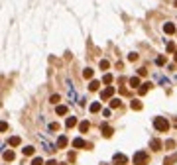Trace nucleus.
Wrapping results in <instances>:
<instances>
[{
    "label": "nucleus",
    "mask_w": 177,
    "mask_h": 165,
    "mask_svg": "<svg viewBox=\"0 0 177 165\" xmlns=\"http://www.w3.org/2000/svg\"><path fill=\"white\" fill-rule=\"evenodd\" d=\"M132 161H134V165H148V161H150V153L148 151H136L134 153V157H132Z\"/></svg>",
    "instance_id": "nucleus-1"
},
{
    "label": "nucleus",
    "mask_w": 177,
    "mask_h": 165,
    "mask_svg": "<svg viewBox=\"0 0 177 165\" xmlns=\"http://www.w3.org/2000/svg\"><path fill=\"white\" fill-rule=\"evenodd\" d=\"M154 128L157 132H167L169 130V122L165 118H154Z\"/></svg>",
    "instance_id": "nucleus-2"
},
{
    "label": "nucleus",
    "mask_w": 177,
    "mask_h": 165,
    "mask_svg": "<svg viewBox=\"0 0 177 165\" xmlns=\"http://www.w3.org/2000/svg\"><path fill=\"white\" fill-rule=\"evenodd\" d=\"M112 161H114V165H126L128 163V157L124 153H116L114 157H112Z\"/></svg>",
    "instance_id": "nucleus-3"
},
{
    "label": "nucleus",
    "mask_w": 177,
    "mask_h": 165,
    "mask_svg": "<svg viewBox=\"0 0 177 165\" xmlns=\"http://www.w3.org/2000/svg\"><path fill=\"white\" fill-rule=\"evenodd\" d=\"M100 132H102L104 138H110L112 134H114V130H112V126H108V124H102V126H100Z\"/></svg>",
    "instance_id": "nucleus-4"
},
{
    "label": "nucleus",
    "mask_w": 177,
    "mask_h": 165,
    "mask_svg": "<svg viewBox=\"0 0 177 165\" xmlns=\"http://www.w3.org/2000/svg\"><path fill=\"white\" fill-rule=\"evenodd\" d=\"M112 94H114V87H106L102 92H100V98H102V100H108Z\"/></svg>",
    "instance_id": "nucleus-5"
},
{
    "label": "nucleus",
    "mask_w": 177,
    "mask_h": 165,
    "mask_svg": "<svg viewBox=\"0 0 177 165\" xmlns=\"http://www.w3.org/2000/svg\"><path fill=\"white\" fill-rule=\"evenodd\" d=\"M150 147H152V149H154V151H159V149H161V147H163V143L159 142V140H157V138H154V140H150Z\"/></svg>",
    "instance_id": "nucleus-6"
},
{
    "label": "nucleus",
    "mask_w": 177,
    "mask_h": 165,
    "mask_svg": "<svg viewBox=\"0 0 177 165\" xmlns=\"http://www.w3.org/2000/svg\"><path fill=\"white\" fill-rule=\"evenodd\" d=\"M175 163H177V151L171 153V155H167L165 159H163V165H175Z\"/></svg>",
    "instance_id": "nucleus-7"
},
{
    "label": "nucleus",
    "mask_w": 177,
    "mask_h": 165,
    "mask_svg": "<svg viewBox=\"0 0 177 165\" xmlns=\"http://www.w3.org/2000/svg\"><path fill=\"white\" fill-rule=\"evenodd\" d=\"M73 147H88V145L83 138H75V140H73Z\"/></svg>",
    "instance_id": "nucleus-8"
},
{
    "label": "nucleus",
    "mask_w": 177,
    "mask_h": 165,
    "mask_svg": "<svg viewBox=\"0 0 177 165\" xmlns=\"http://www.w3.org/2000/svg\"><path fill=\"white\" fill-rule=\"evenodd\" d=\"M150 88H152V83H144V85H140V87H138V92H140V94H146Z\"/></svg>",
    "instance_id": "nucleus-9"
},
{
    "label": "nucleus",
    "mask_w": 177,
    "mask_h": 165,
    "mask_svg": "<svg viewBox=\"0 0 177 165\" xmlns=\"http://www.w3.org/2000/svg\"><path fill=\"white\" fill-rule=\"evenodd\" d=\"M142 106H144V104H142V100H132V102H130V108L132 110H142Z\"/></svg>",
    "instance_id": "nucleus-10"
},
{
    "label": "nucleus",
    "mask_w": 177,
    "mask_h": 165,
    "mask_svg": "<svg viewBox=\"0 0 177 165\" xmlns=\"http://www.w3.org/2000/svg\"><path fill=\"white\" fill-rule=\"evenodd\" d=\"M8 143H10L12 147H18V145H20V143H22V140H20V138H18V136H12L10 140H8Z\"/></svg>",
    "instance_id": "nucleus-11"
},
{
    "label": "nucleus",
    "mask_w": 177,
    "mask_h": 165,
    "mask_svg": "<svg viewBox=\"0 0 177 165\" xmlns=\"http://www.w3.org/2000/svg\"><path fill=\"white\" fill-rule=\"evenodd\" d=\"M79 130H81V134L88 132V130H91V124H88L87 120H85V122H81V124H79Z\"/></svg>",
    "instance_id": "nucleus-12"
},
{
    "label": "nucleus",
    "mask_w": 177,
    "mask_h": 165,
    "mask_svg": "<svg viewBox=\"0 0 177 165\" xmlns=\"http://www.w3.org/2000/svg\"><path fill=\"white\" fill-rule=\"evenodd\" d=\"M65 126H67V128H75V126H77V118L69 116V118L65 120Z\"/></svg>",
    "instance_id": "nucleus-13"
},
{
    "label": "nucleus",
    "mask_w": 177,
    "mask_h": 165,
    "mask_svg": "<svg viewBox=\"0 0 177 165\" xmlns=\"http://www.w3.org/2000/svg\"><path fill=\"white\" fill-rule=\"evenodd\" d=\"M163 32L169 33V35H171V33H175V26H173V24H165V26H163Z\"/></svg>",
    "instance_id": "nucleus-14"
},
{
    "label": "nucleus",
    "mask_w": 177,
    "mask_h": 165,
    "mask_svg": "<svg viewBox=\"0 0 177 165\" xmlns=\"http://www.w3.org/2000/svg\"><path fill=\"white\" fill-rule=\"evenodd\" d=\"M65 145H67V138H65V136H61V138L57 140V147H59V149H63Z\"/></svg>",
    "instance_id": "nucleus-15"
},
{
    "label": "nucleus",
    "mask_w": 177,
    "mask_h": 165,
    "mask_svg": "<svg viewBox=\"0 0 177 165\" xmlns=\"http://www.w3.org/2000/svg\"><path fill=\"white\" fill-rule=\"evenodd\" d=\"M128 85H130V87H132V88L140 87V79H138V77H132V79H130V81H128Z\"/></svg>",
    "instance_id": "nucleus-16"
},
{
    "label": "nucleus",
    "mask_w": 177,
    "mask_h": 165,
    "mask_svg": "<svg viewBox=\"0 0 177 165\" xmlns=\"http://www.w3.org/2000/svg\"><path fill=\"white\" fill-rule=\"evenodd\" d=\"M2 157H4V161H12V159H14V151L8 149V151H4V153H2Z\"/></svg>",
    "instance_id": "nucleus-17"
},
{
    "label": "nucleus",
    "mask_w": 177,
    "mask_h": 165,
    "mask_svg": "<svg viewBox=\"0 0 177 165\" xmlns=\"http://www.w3.org/2000/svg\"><path fill=\"white\" fill-rule=\"evenodd\" d=\"M99 87H100L99 81H91V85H88V90H99Z\"/></svg>",
    "instance_id": "nucleus-18"
},
{
    "label": "nucleus",
    "mask_w": 177,
    "mask_h": 165,
    "mask_svg": "<svg viewBox=\"0 0 177 165\" xmlns=\"http://www.w3.org/2000/svg\"><path fill=\"white\" fill-rule=\"evenodd\" d=\"M57 114H59V116H65V114H67V106L59 104V106H57Z\"/></svg>",
    "instance_id": "nucleus-19"
},
{
    "label": "nucleus",
    "mask_w": 177,
    "mask_h": 165,
    "mask_svg": "<svg viewBox=\"0 0 177 165\" xmlns=\"http://www.w3.org/2000/svg\"><path fill=\"white\" fill-rule=\"evenodd\" d=\"M22 153L24 155H33V147H32V145H26V147L22 149Z\"/></svg>",
    "instance_id": "nucleus-20"
},
{
    "label": "nucleus",
    "mask_w": 177,
    "mask_h": 165,
    "mask_svg": "<svg viewBox=\"0 0 177 165\" xmlns=\"http://www.w3.org/2000/svg\"><path fill=\"white\" fill-rule=\"evenodd\" d=\"M102 83H104V85H110V83H112V75H110V73H106V75L102 77Z\"/></svg>",
    "instance_id": "nucleus-21"
},
{
    "label": "nucleus",
    "mask_w": 177,
    "mask_h": 165,
    "mask_svg": "<svg viewBox=\"0 0 177 165\" xmlns=\"http://www.w3.org/2000/svg\"><path fill=\"white\" fill-rule=\"evenodd\" d=\"M99 110H100V102H93V104H91V112H93V114L99 112Z\"/></svg>",
    "instance_id": "nucleus-22"
},
{
    "label": "nucleus",
    "mask_w": 177,
    "mask_h": 165,
    "mask_svg": "<svg viewBox=\"0 0 177 165\" xmlns=\"http://www.w3.org/2000/svg\"><path fill=\"white\" fill-rule=\"evenodd\" d=\"M83 77H85V79H93V69H88V67H87V69L83 71Z\"/></svg>",
    "instance_id": "nucleus-23"
},
{
    "label": "nucleus",
    "mask_w": 177,
    "mask_h": 165,
    "mask_svg": "<svg viewBox=\"0 0 177 165\" xmlns=\"http://www.w3.org/2000/svg\"><path fill=\"white\" fill-rule=\"evenodd\" d=\"M99 67H100V69H108V67H110V63H108V61H106V59H100V63H99Z\"/></svg>",
    "instance_id": "nucleus-24"
},
{
    "label": "nucleus",
    "mask_w": 177,
    "mask_h": 165,
    "mask_svg": "<svg viewBox=\"0 0 177 165\" xmlns=\"http://www.w3.org/2000/svg\"><path fill=\"white\" fill-rule=\"evenodd\" d=\"M120 106V98H112L110 100V108H118Z\"/></svg>",
    "instance_id": "nucleus-25"
},
{
    "label": "nucleus",
    "mask_w": 177,
    "mask_h": 165,
    "mask_svg": "<svg viewBox=\"0 0 177 165\" xmlns=\"http://www.w3.org/2000/svg\"><path fill=\"white\" fill-rule=\"evenodd\" d=\"M49 130H51V132H57V130H59V124H57V122L49 124Z\"/></svg>",
    "instance_id": "nucleus-26"
},
{
    "label": "nucleus",
    "mask_w": 177,
    "mask_h": 165,
    "mask_svg": "<svg viewBox=\"0 0 177 165\" xmlns=\"http://www.w3.org/2000/svg\"><path fill=\"white\" fill-rule=\"evenodd\" d=\"M155 63H157V65H163V63H165V57H163V55H159V57L155 59Z\"/></svg>",
    "instance_id": "nucleus-27"
},
{
    "label": "nucleus",
    "mask_w": 177,
    "mask_h": 165,
    "mask_svg": "<svg viewBox=\"0 0 177 165\" xmlns=\"http://www.w3.org/2000/svg\"><path fill=\"white\" fill-rule=\"evenodd\" d=\"M165 147H167V149H171V147H175V142H173V140H167V142H165Z\"/></svg>",
    "instance_id": "nucleus-28"
},
{
    "label": "nucleus",
    "mask_w": 177,
    "mask_h": 165,
    "mask_svg": "<svg viewBox=\"0 0 177 165\" xmlns=\"http://www.w3.org/2000/svg\"><path fill=\"white\" fill-rule=\"evenodd\" d=\"M32 165H44V159H42V157H35L32 161Z\"/></svg>",
    "instance_id": "nucleus-29"
},
{
    "label": "nucleus",
    "mask_w": 177,
    "mask_h": 165,
    "mask_svg": "<svg viewBox=\"0 0 177 165\" xmlns=\"http://www.w3.org/2000/svg\"><path fill=\"white\" fill-rule=\"evenodd\" d=\"M146 73H148V69H146V67L138 69V75H140V77H146Z\"/></svg>",
    "instance_id": "nucleus-30"
},
{
    "label": "nucleus",
    "mask_w": 177,
    "mask_h": 165,
    "mask_svg": "<svg viewBox=\"0 0 177 165\" xmlns=\"http://www.w3.org/2000/svg\"><path fill=\"white\" fill-rule=\"evenodd\" d=\"M128 61H138V53H130L128 55Z\"/></svg>",
    "instance_id": "nucleus-31"
},
{
    "label": "nucleus",
    "mask_w": 177,
    "mask_h": 165,
    "mask_svg": "<svg viewBox=\"0 0 177 165\" xmlns=\"http://www.w3.org/2000/svg\"><path fill=\"white\" fill-rule=\"evenodd\" d=\"M49 102H53V104H57V102H59V94H53V96L49 98Z\"/></svg>",
    "instance_id": "nucleus-32"
},
{
    "label": "nucleus",
    "mask_w": 177,
    "mask_h": 165,
    "mask_svg": "<svg viewBox=\"0 0 177 165\" xmlns=\"http://www.w3.org/2000/svg\"><path fill=\"white\" fill-rule=\"evenodd\" d=\"M167 51H175V45H173V43H167Z\"/></svg>",
    "instance_id": "nucleus-33"
},
{
    "label": "nucleus",
    "mask_w": 177,
    "mask_h": 165,
    "mask_svg": "<svg viewBox=\"0 0 177 165\" xmlns=\"http://www.w3.org/2000/svg\"><path fill=\"white\" fill-rule=\"evenodd\" d=\"M67 159H69V161H75V153H73V151H71V153L67 155Z\"/></svg>",
    "instance_id": "nucleus-34"
},
{
    "label": "nucleus",
    "mask_w": 177,
    "mask_h": 165,
    "mask_svg": "<svg viewBox=\"0 0 177 165\" xmlns=\"http://www.w3.org/2000/svg\"><path fill=\"white\" fill-rule=\"evenodd\" d=\"M45 165H57V163H55V159H49V161H47Z\"/></svg>",
    "instance_id": "nucleus-35"
},
{
    "label": "nucleus",
    "mask_w": 177,
    "mask_h": 165,
    "mask_svg": "<svg viewBox=\"0 0 177 165\" xmlns=\"http://www.w3.org/2000/svg\"><path fill=\"white\" fill-rule=\"evenodd\" d=\"M173 126H175V128H177V118H175V120H173Z\"/></svg>",
    "instance_id": "nucleus-36"
},
{
    "label": "nucleus",
    "mask_w": 177,
    "mask_h": 165,
    "mask_svg": "<svg viewBox=\"0 0 177 165\" xmlns=\"http://www.w3.org/2000/svg\"><path fill=\"white\" fill-rule=\"evenodd\" d=\"M175 6H177V0H175Z\"/></svg>",
    "instance_id": "nucleus-37"
},
{
    "label": "nucleus",
    "mask_w": 177,
    "mask_h": 165,
    "mask_svg": "<svg viewBox=\"0 0 177 165\" xmlns=\"http://www.w3.org/2000/svg\"><path fill=\"white\" fill-rule=\"evenodd\" d=\"M102 165H106V163H102Z\"/></svg>",
    "instance_id": "nucleus-38"
}]
</instances>
